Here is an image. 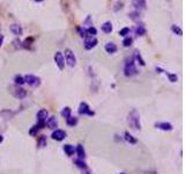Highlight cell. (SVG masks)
Instances as JSON below:
<instances>
[{
    "mask_svg": "<svg viewBox=\"0 0 185 174\" xmlns=\"http://www.w3.org/2000/svg\"><path fill=\"white\" fill-rule=\"evenodd\" d=\"M127 123L128 126L132 128L133 130H140L141 124H140V115L135 109H133L128 116H127Z\"/></svg>",
    "mask_w": 185,
    "mask_h": 174,
    "instance_id": "6da1fadb",
    "label": "cell"
},
{
    "mask_svg": "<svg viewBox=\"0 0 185 174\" xmlns=\"http://www.w3.org/2000/svg\"><path fill=\"white\" fill-rule=\"evenodd\" d=\"M124 74H125L126 77H132L134 74H137V68H135V64H134V60H133V59L125 64Z\"/></svg>",
    "mask_w": 185,
    "mask_h": 174,
    "instance_id": "7a4b0ae2",
    "label": "cell"
},
{
    "mask_svg": "<svg viewBox=\"0 0 185 174\" xmlns=\"http://www.w3.org/2000/svg\"><path fill=\"white\" fill-rule=\"evenodd\" d=\"M24 78V83L29 85V86H31V87H38L39 85H41V79L36 77V75H32V74H27L26 77H23Z\"/></svg>",
    "mask_w": 185,
    "mask_h": 174,
    "instance_id": "3957f363",
    "label": "cell"
},
{
    "mask_svg": "<svg viewBox=\"0 0 185 174\" xmlns=\"http://www.w3.org/2000/svg\"><path fill=\"white\" fill-rule=\"evenodd\" d=\"M11 90H12V94L14 95L15 98H17V99H23V98H26L27 96V91L23 90V88L20 87V86H17V85L12 86Z\"/></svg>",
    "mask_w": 185,
    "mask_h": 174,
    "instance_id": "277c9868",
    "label": "cell"
},
{
    "mask_svg": "<svg viewBox=\"0 0 185 174\" xmlns=\"http://www.w3.org/2000/svg\"><path fill=\"white\" fill-rule=\"evenodd\" d=\"M65 58H66V63L68 66L73 68L75 63H76V58H75V55L74 52L71 50V49H66L65 50Z\"/></svg>",
    "mask_w": 185,
    "mask_h": 174,
    "instance_id": "5b68a950",
    "label": "cell"
},
{
    "mask_svg": "<svg viewBox=\"0 0 185 174\" xmlns=\"http://www.w3.org/2000/svg\"><path fill=\"white\" fill-rule=\"evenodd\" d=\"M79 114L80 115H88V116H94L95 113L90 109V107L88 103L86 102H81L79 106Z\"/></svg>",
    "mask_w": 185,
    "mask_h": 174,
    "instance_id": "8992f818",
    "label": "cell"
},
{
    "mask_svg": "<svg viewBox=\"0 0 185 174\" xmlns=\"http://www.w3.org/2000/svg\"><path fill=\"white\" fill-rule=\"evenodd\" d=\"M54 62L59 68V70H63L65 68V58H64V55L60 51L56 52V55H54Z\"/></svg>",
    "mask_w": 185,
    "mask_h": 174,
    "instance_id": "52a82bcc",
    "label": "cell"
},
{
    "mask_svg": "<svg viewBox=\"0 0 185 174\" xmlns=\"http://www.w3.org/2000/svg\"><path fill=\"white\" fill-rule=\"evenodd\" d=\"M48 117H49V111L46 109H41L37 113V123L45 124V121L48 120Z\"/></svg>",
    "mask_w": 185,
    "mask_h": 174,
    "instance_id": "ba28073f",
    "label": "cell"
},
{
    "mask_svg": "<svg viewBox=\"0 0 185 174\" xmlns=\"http://www.w3.org/2000/svg\"><path fill=\"white\" fill-rule=\"evenodd\" d=\"M51 137H52V139H54V141H58V142H60V141H63V139H65V138H66V132L64 131V130L57 129V130H54V131L52 132Z\"/></svg>",
    "mask_w": 185,
    "mask_h": 174,
    "instance_id": "9c48e42d",
    "label": "cell"
},
{
    "mask_svg": "<svg viewBox=\"0 0 185 174\" xmlns=\"http://www.w3.org/2000/svg\"><path fill=\"white\" fill-rule=\"evenodd\" d=\"M96 44H97V40H96L95 36H89L85 40V48L87 50H90V49L95 48Z\"/></svg>",
    "mask_w": 185,
    "mask_h": 174,
    "instance_id": "30bf717a",
    "label": "cell"
},
{
    "mask_svg": "<svg viewBox=\"0 0 185 174\" xmlns=\"http://www.w3.org/2000/svg\"><path fill=\"white\" fill-rule=\"evenodd\" d=\"M154 127L160 130H163V131H171L172 130V126L168 123V122H159V123H155Z\"/></svg>",
    "mask_w": 185,
    "mask_h": 174,
    "instance_id": "8fae6325",
    "label": "cell"
},
{
    "mask_svg": "<svg viewBox=\"0 0 185 174\" xmlns=\"http://www.w3.org/2000/svg\"><path fill=\"white\" fill-rule=\"evenodd\" d=\"M45 126L50 129H56L57 126H58V121H57V118L56 117H49L48 120L45 121Z\"/></svg>",
    "mask_w": 185,
    "mask_h": 174,
    "instance_id": "7c38bea8",
    "label": "cell"
},
{
    "mask_svg": "<svg viewBox=\"0 0 185 174\" xmlns=\"http://www.w3.org/2000/svg\"><path fill=\"white\" fill-rule=\"evenodd\" d=\"M75 152L78 154V159H82V160H85L86 158V151L83 146L82 145H78L76 149H75Z\"/></svg>",
    "mask_w": 185,
    "mask_h": 174,
    "instance_id": "4fadbf2b",
    "label": "cell"
},
{
    "mask_svg": "<svg viewBox=\"0 0 185 174\" xmlns=\"http://www.w3.org/2000/svg\"><path fill=\"white\" fill-rule=\"evenodd\" d=\"M64 151L65 153L69 156V157H72L74 153H75V148H74L73 145H71V144H65L64 145Z\"/></svg>",
    "mask_w": 185,
    "mask_h": 174,
    "instance_id": "5bb4252c",
    "label": "cell"
},
{
    "mask_svg": "<svg viewBox=\"0 0 185 174\" xmlns=\"http://www.w3.org/2000/svg\"><path fill=\"white\" fill-rule=\"evenodd\" d=\"M11 30H12V33H13L14 35H16V36H20V35H22V28H21V26H20V25H16V23L12 25Z\"/></svg>",
    "mask_w": 185,
    "mask_h": 174,
    "instance_id": "9a60e30c",
    "label": "cell"
},
{
    "mask_svg": "<svg viewBox=\"0 0 185 174\" xmlns=\"http://www.w3.org/2000/svg\"><path fill=\"white\" fill-rule=\"evenodd\" d=\"M105 51L108 53H115L117 51V45L112 42L106 43L105 44Z\"/></svg>",
    "mask_w": 185,
    "mask_h": 174,
    "instance_id": "2e32d148",
    "label": "cell"
},
{
    "mask_svg": "<svg viewBox=\"0 0 185 174\" xmlns=\"http://www.w3.org/2000/svg\"><path fill=\"white\" fill-rule=\"evenodd\" d=\"M133 5L138 10H145L146 8V1L145 0H133Z\"/></svg>",
    "mask_w": 185,
    "mask_h": 174,
    "instance_id": "e0dca14e",
    "label": "cell"
},
{
    "mask_svg": "<svg viewBox=\"0 0 185 174\" xmlns=\"http://www.w3.org/2000/svg\"><path fill=\"white\" fill-rule=\"evenodd\" d=\"M102 30L105 33V34H110L112 32V23L109 21L104 22L103 25H102Z\"/></svg>",
    "mask_w": 185,
    "mask_h": 174,
    "instance_id": "ac0fdd59",
    "label": "cell"
},
{
    "mask_svg": "<svg viewBox=\"0 0 185 174\" xmlns=\"http://www.w3.org/2000/svg\"><path fill=\"white\" fill-rule=\"evenodd\" d=\"M124 136H125V141H126L127 143H130V144H135V143L138 142L137 141V138H134L132 136V135H131V133H130V132H125V133H124Z\"/></svg>",
    "mask_w": 185,
    "mask_h": 174,
    "instance_id": "d6986e66",
    "label": "cell"
},
{
    "mask_svg": "<svg viewBox=\"0 0 185 174\" xmlns=\"http://www.w3.org/2000/svg\"><path fill=\"white\" fill-rule=\"evenodd\" d=\"M60 114H61L64 118H68L69 116L72 115V109L69 107H65V108H63V110H61Z\"/></svg>",
    "mask_w": 185,
    "mask_h": 174,
    "instance_id": "ffe728a7",
    "label": "cell"
},
{
    "mask_svg": "<svg viewBox=\"0 0 185 174\" xmlns=\"http://www.w3.org/2000/svg\"><path fill=\"white\" fill-rule=\"evenodd\" d=\"M135 34H137L138 36H143L146 34V28L142 25H138L137 29H135Z\"/></svg>",
    "mask_w": 185,
    "mask_h": 174,
    "instance_id": "44dd1931",
    "label": "cell"
},
{
    "mask_svg": "<svg viewBox=\"0 0 185 174\" xmlns=\"http://www.w3.org/2000/svg\"><path fill=\"white\" fill-rule=\"evenodd\" d=\"M66 123L68 124L69 127H74V126L78 124V118H76V117H73V116L71 115L68 118H66Z\"/></svg>",
    "mask_w": 185,
    "mask_h": 174,
    "instance_id": "7402d4cb",
    "label": "cell"
},
{
    "mask_svg": "<svg viewBox=\"0 0 185 174\" xmlns=\"http://www.w3.org/2000/svg\"><path fill=\"white\" fill-rule=\"evenodd\" d=\"M86 34H87V36H95L96 34H97V30H96L95 27L90 26L89 28L86 29Z\"/></svg>",
    "mask_w": 185,
    "mask_h": 174,
    "instance_id": "603a6c76",
    "label": "cell"
},
{
    "mask_svg": "<svg viewBox=\"0 0 185 174\" xmlns=\"http://www.w3.org/2000/svg\"><path fill=\"white\" fill-rule=\"evenodd\" d=\"M75 165L81 169H87V165H86L85 160H82V159H76L75 160Z\"/></svg>",
    "mask_w": 185,
    "mask_h": 174,
    "instance_id": "cb8c5ba5",
    "label": "cell"
},
{
    "mask_svg": "<svg viewBox=\"0 0 185 174\" xmlns=\"http://www.w3.org/2000/svg\"><path fill=\"white\" fill-rule=\"evenodd\" d=\"M128 16L132 19L133 21H139V20H140V13H139L138 11L130 13V14H128Z\"/></svg>",
    "mask_w": 185,
    "mask_h": 174,
    "instance_id": "d4e9b609",
    "label": "cell"
},
{
    "mask_svg": "<svg viewBox=\"0 0 185 174\" xmlns=\"http://www.w3.org/2000/svg\"><path fill=\"white\" fill-rule=\"evenodd\" d=\"M14 81H15V85L21 86V85L24 84V78L22 75H16L15 78H14Z\"/></svg>",
    "mask_w": 185,
    "mask_h": 174,
    "instance_id": "484cf974",
    "label": "cell"
},
{
    "mask_svg": "<svg viewBox=\"0 0 185 174\" xmlns=\"http://www.w3.org/2000/svg\"><path fill=\"white\" fill-rule=\"evenodd\" d=\"M171 30H172L175 34H177L178 36H182V35H183V30H182V29H180L178 26H176V25L171 26Z\"/></svg>",
    "mask_w": 185,
    "mask_h": 174,
    "instance_id": "4316f807",
    "label": "cell"
},
{
    "mask_svg": "<svg viewBox=\"0 0 185 174\" xmlns=\"http://www.w3.org/2000/svg\"><path fill=\"white\" fill-rule=\"evenodd\" d=\"M132 42H133V38L131 36H127L124 41H123V45L125 48H127V47H130L131 44H132Z\"/></svg>",
    "mask_w": 185,
    "mask_h": 174,
    "instance_id": "83f0119b",
    "label": "cell"
},
{
    "mask_svg": "<svg viewBox=\"0 0 185 174\" xmlns=\"http://www.w3.org/2000/svg\"><path fill=\"white\" fill-rule=\"evenodd\" d=\"M163 72L168 75V78H169V80L171 83H176V81H177V75H176V74L169 73V72H167V71H163Z\"/></svg>",
    "mask_w": 185,
    "mask_h": 174,
    "instance_id": "f1b7e54d",
    "label": "cell"
},
{
    "mask_svg": "<svg viewBox=\"0 0 185 174\" xmlns=\"http://www.w3.org/2000/svg\"><path fill=\"white\" fill-rule=\"evenodd\" d=\"M38 145H39L41 148L46 146V137H45V136H41V137H39V139H38Z\"/></svg>",
    "mask_w": 185,
    "mask_h": 174,
    "instance_id": "f546056e",
    "label": "cell"
},
{
    "mask_svg": "<svg viewBox=\"0 0 185 174\" xmlns=\"http://www.w3.org/2000/svg\"><path fill=\"white\" fill-rule=\"evenodd\" d=\"M135 58H137V60L140 63V65H142V66H145V60H143L142 58H141V56H140V53L138 52V51H135Z\"/></svg>",
    "mask_w": 185,
    "mask_h": 174,
    "instance_id": "4dcf8cb0",
    "label": "cell"
},
{
    "mask_svg": "<svg viewBox=\"0 0 185 174\" xmlns=\"http://www.w3.org/2000/svg\"><path fill=\"white\" fill-rule=\"evenodd\" d=\"M130 34V28H123L122 30H119V35L120 36H126V35H128Z\"/></svg>",
    "mask_w": 185,
    "mask_h": 174,
    "instance_id": "1f68e13d",
    "label": "cell"
},
{
    "mask_svg": "<svg viewBox=\"0 0 185 174\" xmlns=\"http://www.w3.org/2000/svg\"><path fill=\"white\" fill-rule=\"evenodd\" d=\"M38 130H39V127H38V126H34V127L31 128V129H30V131H29V133H30V135H31V136H35V135H36L37 133V131H38Z\"/></svg>",
    "mask_w": 185,
    "mask_h": 174,
    "instance_id": "d6a6232c",
    "label": "cell"
},
{
    "mask_svg": "<svg viewBox=\"0 0 185 174\" xmlns=\"http://www.w3.org/2000/svg\"><path fill=\"white\" fill-rule=\"evenodd\" d=\"M2 43H4V35H2V34H0V47L2 45Z\"/></svg>",
    "mask_w": 185,
    "mask_h": 174,
    "instance_id": "836d02e7",
    "label": "cell"
},
{
    "mask_svg": "<svg viewBox=\"0 0 185 174\" xmlns=\"http://www.w3.org/2000/svg\"><path fill=\"white\" fill-rule=\"evenodd\" d=\"M82 171H83V172H82V174H90L89 172L87 171V169H82Z\"/></svg>",
    "mask_w": 185,
    "mask_h": 174,
    "instance_id": "e575fe53",
    "label": "cell"
},
{
    "mask_svg": "<svg viewBox=\"0 0 185 174\" xmlns=\"http://www.w3.org/2000/svg\"><path fill=\"white\" fill-rule=\"evenodd\" d=\"M2 141H4V137H2V135H0V143H2Z\"/></svg>",
    "mask_w": 185,
    "mask_h": 174,
    "instance_id": "d590c367",
    "label": "cell"
},
{
    "mask_svg": "<svg viewBox=\"0 0 185 174\" xmlns=\"http://www.w3.org/2000/svg\"><path fill=\"white\" fill-rule=\"evenodd\" d=\"M35 1H43V0H35Z\"/></svg>",
    "mask_w": 185,
    "mask_h": 174,
    "instance_id": "8d00e7d4",
    "label": "cell"
},
{
    "mask_svg": "<svg viewBox=\"0 0 185 174\" xmlns=\"http://www.w3.org/2000/svg\"><path fill=\"white\" fill-rule=\"evenodd\" d=\"M120 174H125V173H120Z\"/></svg>",
    "mask_w": 185,
    "mask_h": 174,
    "instance_id": "74e56055",
    "label": "cell"
}]
</instances>
